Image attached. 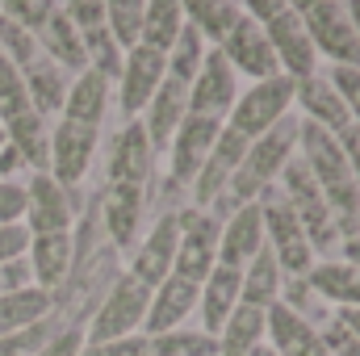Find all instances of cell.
Returning a JSON list of instances; mask_svg holds the SVG:
<instances>
[{
    "mask_svg": "<svg viewBox=\"0 0 360 356\" xmlns=\"http://www.w3.org/2000/svg\"><path fill=\"white\" fill-rule=\"evenodd\" d=\"M297 155V117H285V122H276L269 134H260V139H252L248 143V155H243V164H239V172L231 177V201L235 205H252V201H260V193H269L272 184L281 180L285 172V164Z\"/></svg>",
    "mask_w": 360,
    "mask_h": 356,
    "instance_id": "cell-1",
    "label": "cell"
},
{
    "mask_svg": "<svg viewBox=\"0 0 360 356\" xmlns=\"http://www.w3.org/2000/svg\"><path fill=\"white\" fill-rule=\"evenodd\" d=\"M260 218H264V248L272 252V260L281 265L285 276L302 281L310 268H314V248L297 222V214L289 210V201L281 197V189L272 184L269 193H260Z\"/></svg>",
    "mask_w": 360,
    "mask_h": 356,
    "instance_id": "cell-2",
    "label": "cell"
},
{
    "mask_svg": "<svg viewBox=\"0 0 360 356\" xmlns=\"http://www.w3.org/2000/svg\"><path fill=\"white\" fill-rule=\"evenodd\" d=\"M147 302L151 289L139 285L130 272L113 281V289L105 293L101 310L92 314V323L84 327V344H113V340H130L143 336V319H147Z\"/></svg>",
    "mask_w": 360,
    "mask_h": 356,
    "instance_id": "cell-3",
    "label": "cell"
},
{
    "mask_svg": "<svg viewBox=\"0 0 360 356\" xmlns=\"http://www.w3.org/2000/svg\"><path fill=\"white\" fill-rule=\"evenodd\" d=\"M293 8L314 42V55L331 59L335 68H360V38L352 17H348V4L319 0V4H293Z\"/></svg>",
    "mask_w": 360,
    "mask_h": 356,
    "instance_id": "cell-4",
    "label": "cell"
},
{
    "mask_svg": "<svg viewBox=\"0 0 360 356\" xmlns=\"http://www.w3.org/2000/svg\"><path fill=\"white\" fill-rule=\"evenodd\" d=\"M289 105H293V80L289 76H272V80H260V84L239 92V101H235V109L226 113L222 126L252 143V139L269 134L276 122L289 117Z\"/></svg>",
    "mask_w": 360,
    "mask_h": 356,
    "instance_id": "cell-5",
    "label": "cell"
},
{
    "mask_svg": "<svg viewBox=\"0 0 360 356\" xmlns=\"http://www.w3.org/2000/svg\"><path fill=\"white\" fill-rule=\"evenodd\" d=\"M276 189H281V197L289 201V210L297 214V222H302L310 248H327V243H335L331 210H327L319 184H314V177H310V168L302 164V155H293V160L285 164V172H281V184H276Z\"/></svg>",
    "mask_w": 360,
    "mask_h": 356,
    "instance_id": "cell-6",
    "label": "cell"
},
{
    "mask_svg": "<svg viewBox=\"0 0 360 356\" xmlns=\"http://www.w3.org/2000/svg\"><path fill=\"white\" fill-rule=\"evenodd\" d=\"M176 218H180V243H176L172 276L188 281V285H201L218 265V231H222V222L210 210H184Z\"/></svg>",
    "mask_w": 360,
    "mask_h": 356,
    "instance_id": "cell-7",
    "label": "cell"
},
{
    "mask_svg": "<svg viewBox=\"0 0 360 356\" xmlns=\"http://www.w3.org/2000/svg\"><path fill=\"white\" fill-rule=\"evenodd\" d=\"M72 189H63L51 172H30L25 177V231L30 235H72Z\"/></svg>",
    "mask_w": 360,
    "mask_h": 356,
    "instance_id": "cell-8",
    "label": "cell"
},
{
    "mask_svg": "<svg viewBox=\"0 0 360 356\" xmlns=\"http://www.w3.org/2000/svg\"><path fill=\"white\" fill-rule=\"evenodd\" d=\"M239 101V76L231 72V63L210 46L201 72L188 84V117H210V122H226V113Z\"/></svg>",
    "mask_w": 360,
    "mask_h": 356,
    "instance_id": "cell-9",
    "label": "cell"
},
{
    "mask_svg": "<svg viewBox=\"0 0 360 356\" xmlns=\"http://www.w3.org/2000/svg\"><path fill=\"white\" fill-rule=\"evenodd\" d=\"M218 55L231 63L235 76H248L252 84L281 76V63H276V55H272V42H269V34H264V25H256L248 13H243L239 25L226 34V42L218 46Z\"/></svg>",
    "mask_w": 360,
    "mask_h": 356,
    "instance_id": "cell-10",
    "label": "cell"
},
{
    "mask_svg": "<svg viewBox=\"0 0 360 356\" xmlns=\"http://www.w3.org/2000/svg\"><path fill=\"white\" fill-rule=\"evenodd\" d=\"M96 134H101L96 126H80V122H68V117L51 122V164H46V172L59 180L63 189L80 184L84 172L92 168Z\"/></svg>",
    "mask_w": 360,
    "mask_h": 356,
    "instance_id": "cell-11",
    "label": "cell"
},
{
    "mask_svg": "<svg viewBox=\"0 0 360 356\" xmlns=\"http://www.w3.org/2000/svg\"><path fill=\"white\" fill-rule=\"evenodd\" d=\"M168 80V55L151 51V46H130L126 59H122V76H117V96H122V109L130 117H139L147 109V101L160 92V84Z\"/></svg>",
    "mask_w": 360,
    "mask_h": 356,
    "instance_id": "cell-12",
    "label": "cell"
},
{
    "mask_svg": "<svg viewBox=\"0 0 360 356\" xmlns=\"http://www.w3.org/2000/svg\"><path fill=\"white\" fill-rule=\"evenodd\" d=\"M243 155H248V139L222 126V134H218V143H214L210 160L201 164V172H197V180H193V193H197V210H210V205H218V201L226 197V189H231V177L239 172Z\"/></svg>",
    "mask_w": 360,
    "mask_h": 356,
    "instance_id": "cell-13",
    "label": "cell"
},
{
    "mask_svg": "<svg viewBox=\"0 0 360 356\" xmlns=\"http://www.w3.org/2000/svg\"><path fill=\"white\" fill-rule=\"evenodd\" d=\"M264 34H269L272 55H276V63H281V76H289V80L314 76L319 55H314V42H310V34H306V25H302V17H297L293 4H289L276 21L264 25Z\"/></svg>",
    "mask_w": 360,
    "mask_h": 356,
    "instance_id": "cell-14",
    "label": "cell"
},
{
    "mask_svg": "<svg viewBox=\"0 0 360 356\" xmlns=\"http://www.w3.org/2000/svg\"><path fill=\"white\" fill-rule=\"evenodd\" d=\"M260 252H264V218H260V205L256 201L252 205H235V214L218 231V265L243 272Z\"/></svg>",
    "mask_w": 360,
    "mask_h": 356,
    "instance_id": "cell-15",
    "label": "cell"
},
{
    "mask_svg": "<svg viewBox=\"0 0 360 356\" xmlns=\"http://www.w3.org/2000/svg\"><path fill=\"white\" fill-rule=\"evenodd\" d=\"M176 243H180V218L176 214H164L147 231V239L139 243V252L130 260V276L139 285H147V289H155L160 281H168L172 265H176Z\"/></svg>",
    "mask_w": 360,
    "mask_h": 356,
    "instance_id": "cell-16",
    "label": "cell"
},
{
    "mask_svg": "<svg viewBox=\"0 0 360 356\" xmlns=\"http://www.w3.org/2000/svg\"><path fill=\"white\" fill-rule=\"evenodd\" d=\"M222 134V122H210V117H184L180 130L168 143V164H172V180L176 184H193L201 164L210 160L214 143Z\"/></svg>",
    "mask_w": 360,
    "mask_h": 356,
    "instance_id": "cell-17",
    "label": "cell"
},
{
    "mask_svg": "<svg viewBox=\"0 0 360 356\" xmlns=\"http://www.w3.org/2000/svg\"><path fill=\"white\" fill-rule=\"evenodd\" d=\"M264 344L276 356H327L323 336L314 331V323L297 310H289L285 302H276L264 310Z\"/></svg>",
    "mask_w": 360,
    "mask_h": 356,
    "instance_id": "cell-18",
    "label": "cell"
},
{
    "mask_svg": "<svg viewBox=\"0 0 360 356\" xmlns=\"http://www.w3.org/2000/svg\"><path fill=\"white\" fill-rule=\"evenodd\" d=\"M197 289L201 285H188L180 276H168L151 289V302H147V319H143V336H168L180 331L188 323V314L197 310Z\"/></svg>",
    "mask_w": 360,
    "mask_h": 356,
    "instance_id": "cell-19",
    "label": "cell"
},
{
    "mask_svg": "<svg viewBox=\"0 0 360 356\" xmlns=\"http://www.w3.org/2000/svg\"><path fill=\"white\" fill-rule=\"evenodd\" d=\"M239 289H243V272L222 268V265H214V272L201 281V289H197V314H201V331L205 336H218L222 323L235 314V306L243 302Z\"/></svg>",
    "mask_w": 360,
    "mask_h": 356,
    "instance_id": "cell-20",
    "label": "cell"
},
{
    "mask_svg": "<svg viewBox=\"0 0 360 356\" xmlns=\"http://www.w3.org/2000/svg\"><path fill=\"white\" fill-rule=\"evenodd\" d=\"M151 168H155V147L143 130V122H130L117 143H113V155H109V180L113 184H134L143 189L151 180Z\"/></svg>",
    "mask_w": 360,
    "mask_h": 356,
    "instance_id": "cell-21",
    "label": "cell"
},
{
    "mask_svg": "<svg viewBox=\"0 0 360 356\" xmlns=\"http://www.w3.org/2000/svg\"><path fill=\"white\" fill-rule=\"evenodd\" d=\"M76 265V243L72 235H34L30 239V252H25V268H30V281L46 293H55L68 272Z\"/></svg>",
    "mask_w": 360,
    "mask_h": 356,
    "instance_id": "cell-22",
    "label": "cell"
},
{
    "mask_svg": "<svg viewBox=\"0 0 360 356\" xmlns=\"http://www.w3.org/2000/svg\"><path fill=\"white\" fill-rule=\"evenodd\" d=\"M293 105H302V122H314L319 130H327V134H340L344 126H352V117H348V109H344V101H340V92L327 84V76H306V80H293Z\"/></svg>",
    "mask_w": 360,
    "mask_h": 356,
    "instance_id": "cell-23",
    "label": "cell"
},
{
    "mask_svg": "<svg viewBox=\"0 0 360 356\" xmlns=\"http://www.w3.org/2000/svg\"><path fill=\"white\" fill-rule=\"evenodd\" d=\"M147 122H143V130H147V139H151V147L155 151H168V143H172V134L180 130V122L188 117V84H180V80H164L160 92L147 101Z\"/></svg>",
    "mask_w": 360,
    "mask_h": 356,
    "instance_id": "cell-24",
    "label": "cell"
},
{
    "mask_svg": "<svg viewBox=\"0 0 360 356\" xmlns=\"http://www.w3.org/2000/svg\"><path fill=\"white\" fill-rule=\"evenodd\" d=\"M0 134L21 155V164L30 172H46V164H51V122L46 117H38L34 109L30 113H17V117L0 122Z\"/></svg>",
    "mask_w": 360,
    "mask_h": 356,
    "instance_id": "cell-25",
    "label": "cell"
},
{
    "mask_svg": "<svg viewBox=\"0 0 360 356\" xmlns=\"http://www.w3.org/2000/svg\"><path fill=\"white\" fill-rule=\"evenodd\" d=\"M21 80H25V96H30V109L38 113V117H55V113H63V101H68V84H72V76L63 72V68H55L46 55L42 59H34L30 68H21Z\"/></svg>",
    "mask_w": 360,
    "mask_h": 356,
    "instance_id": "cell-26",
    "label": "cell"
},
{
    "mask_svg": "<svg viewBox=\"0 0 360 356\" xmlns=\"http://www.w3.org/2000/svg\"><path fill=\"white\" fill-rule=\"evenodd\" d=\"M306 289H314V298L340 306V310H356L360 306V268L348 260H323L314 265L306 276Z\"/></svg>",
    "mask_w": 360,
    "mask_h": 356,
    "instance_id": "cell-27",
    "label": "cell"
},
{
    "mask_svg": "<svg viewBox=\"0 0 360 356\" xmlns=\"http://www.w3.org/2000/svg\"><path fill=\"white\" fill-rule=\"evenodd\" d=\"M109 89H113V84H109L105 76H96V72L84 68L80 76H72L68 101H63V113H59V117L101 130V117H105V109H109Z\"/></svg>",
    "mask_w": 360,
    "mask_h": 356,
    "instance_id": "cell-28",
    "label": "cell"
},
{
    "mask_svg": "<svg viewBox=\"0 0 360 356\" xmlns=\"http://www.w3.org/2000/svg\"><path fill=\"white\" fill-rule=\"evenodd\" d=\"M38 46H42V55L55 63V68H63L68 76H80L84 72V46H80V34H76V25L68 21V13H63V4L51 13V21L38 30Z\"/></svg>",
    "mask_w": 360,
    "mask_h": 356,
    "instance_id": "cell-29",
    "label": "cell"
},
{
    "mask_svg": "<svg viewBox=\"0 0 360 356\" xmlns=\"http://www.w3.org/2000/svg\"><path fill=\"white\" fill-rule=\"evenodd\" d=\"M55 310V293L38 289V285H25V289H13L8 298H0V340L4 336H17L25 327H38L46 323Z\"/></svg>",
    "mask_w": 360,
    "mask_h": 356,
    "instance_id": "cell-30",
    "label": "cell"
},
{
    "mask_svg": "<svg viewBox=\"0 0 360 356\" xmlns=\"http://www.w3.org/2000/svg\"><path fill=\"white\" fill-rule=\"evenodd\" d=\"M143 201L147 193L134 189V184H113L109 197H105V227H109V239L117 248H130L139 239V227H143Z\"/></svg>",
    "mask_w": 360,
    "mask_h": 356,
    "instance_id": "cell-31",
    "label": "cell"
},
{
    "mask_svg": "<svg viewBox=\"0 0 360 356\" xmlns=\"http://www.w3.org/2000/svg\"><path fill=\"white\" fill-rule=\"evenodd\" d=\"M214 344H218V356H252L264 344V310L239 302L235 314H231V319L222 323V331L214 336Z\"/></svg>",
    "mask_w": 360,
    "mask_h": 356,
    "instance_id": "cell-32",
    "label": "cell"
},
{
    "mask_svg": "<svg viewBox=\"0 0 360 356\" xmlns=\"http://www.w3.org/2000/svg\"><path fill=\"white\" fill-rule=\"evenodd\" d=\"M184 8V21L201 34V42L210 46L214 42V51L226 42V34L239 25V17H243V4H226V0H197V4H180Z\"/></svg>",
    "mask_w": 360,
    "mask_h": 356,
    "instance_id": "cell-33",
    "label": "cell"
},
{
    "mask_svg": "<svg viewBox=\"0 0 360 356\" xmlns=\"http://www.w3.org/2000/svg\"><path fill=\"white\" fill-rule=\"evenodd\" d=\"M239 298H243L248 306H260V310H269V306H276V302L285 298V272L272 260L269 248L243 268V289H239Z\"/></svg>",
    "mask_w": 360,
    "mask_h": 356,
    "instance_id": "cell-34",
    "label": "cell"
},
{
    "mask_svg": "<svg viewBox=\"0 0 360 356\" xmlns=\"http://www.w3.org/2000/svg\"><path fill=\"white\" fill-rule=\"evenodd\" d=\"M180 30H184V8L180 4H147L143 8V42L139 46H151V51L168 55L176 46Z\"/></svg>",
    "mask_w": 360,
    "mask_h": 356,
    "instance_id": "cell-35",
    "label": "cell"
},
{
    "mask_svg": "<svg viewBox=\"0 0 360 356\" xmlns=\"http://www.w3.org/2000/svg\"><path fill=\"white\" fill-rule=\"evenodd\" d=\"M80 46H84V68H89V72L105 76L109 84L122 76V59H126V51L113 42V34H109V30H92V34H80Z\"/></svg>",
    "mask_w": 360,
    "mask_h": 356,
    "instance_id": "cell-36",
    "label": "cell"
},
{
    "mask_svg": "<svg viewBox=\"0 0 360 356\" xmlns=\"http://www.w3.org/2000/svg\"><path fill=\"white\" fill-rule=\"evenodd\" d=\"M205 55H210V46H205V42H201V34L184 21L176 46L168 51V76H172V80H180V84H193V76L201 72Z\"/></svg>",
    "mask_w": 360,
    "mask_h": 356,
    "instance_id": "cell-37",
    "label": "cell"
},
{
    "mask_svg": "<svg viewBox=\"0 0 360 356\" xmlns=\"http://www.w3.org/2000/svg\"><path fill=\"white\" fill-rule=\"evenodd\" d=\"M147 344H151V356H218L214 336H205L201 327L197 331L180 327V331H168V336H147Z\"/></svg>",
    "mask_w": 360,
    "mask_h": 356,
    "instance_id": "cell-38",
    "label": "cell"
},
{
    "mask_svg": "<svg viewBox=\"0 0 360 356\" xmlns=\"http://www.w3.org/2000/svg\"><path fill=\"white\" fill-rule=\"evenodd\" d=\"M143 8L147 4H105V30L122 51L143 42Z\"/></svg>",
    "mask_w": 360,
    "mask_h": 356,
    "instance_id": "cell-39",
    "label": "cell"
},
{
    "mask_svg": "<svg viewBox=\"0 0 360 356\" xmlns=\"http://www.w3.org/2000/svg\"><path fill=\"white\" fill-rule=\"evenodd\" d=\"M17 113H30L25 80H21V72L0 55V122H8V117H17Z\"/></svg>",
    "mask_w": 360,
    "mask_h": 356,
    "instance_id": "cell-40",
    "label": "cell"
},
{
    "mask_svg": "<svg viewBox=\"0 0 360 356\" xmlns=\"http://www.w3.org/2000/svg\"><path fill=\"white\" fill-rule=\"evenodd\" d=\"M55 8H59V4H51V0H4V4H0V13H4L8 21H17L21 30H30V34H38V30L51 21Z\"/></svg>",
    "mask_w": 360,
    "mask_h": 356,
    "instance_id": "cell-41",
    "label": "cell"
},
{
    "mask_svg": "<svg viewBox=\"0 0 360 356\" xmlns=\"http://www.w3.org/2000/svg\"><path fill=\"white\" fill-rule=\"evenodd\" d=\"M327 84L340 92V101H344L348 117H352V122L360 126V68H331Z\"/></svg>",
    "mask_w": 360,
    "mask_h": 356,
    "instance_id": "cell-42",
    "label": "cell"
},
{
    "mask_svg": "<svg viewBox=\"0 0 360 356\" xmlns=\"http://www.w3.org/2000/svg\"><path fill=\"white\" fill-rule=\"evenodd\" d=\"M25 214V180H0V227L21 222Z\"/></svg>",
    "mask_w": 360,
    "mask_h": 356,
    "instance_id": "cell-43",
    "label": "cell"
},
{
    "mask_svg": "<svg viewBox=\"0 0 360 356\" xmlns=\"http://www.w3.org/2000/svg\"><path fill=\"white\" fill-rule=\"evenodd\" d=\"M30 231L25 222H13V227H0V265H13V260H25L30 252Z\"/></svg>",
    "mask_w": 360,
    "mask_h": 356,
    "instance_id": "cell-44",
    "label": "cell"
},
{
    "mask_svg": "<svg viewBox=\"0 0 360 356\" xmlns=\"http://www.w3.org/2000/svg\"><path fill=\"white\" fill-rule=\"evenodd\" d=\"M80 352H84V331L80 327H63V331H55L34 356H80Z\"/></svg>",
    "mask_w": 360,
    "mask_h": 356,
    "instance_id": "cell-45",
    "label": "cell"
},
{
    "mask_svg": "<svg viewBox=\"0 0 360 356\" xmlns=\"http://www.w3.org/2000/svg\"><path fill=\"white\" fill-rule=\"evenodd\" d=\"M63 13H68V21L76 25V34H92V30H105V4H63Z\"/></svg>",
    "mask_w": 360,
    "mask_h": 356,
    "instance_id": "cell-46",
    "label": "cell"
},
{
    "mask_svg": "<svg viewBox=\"0 0 360 356\" xmlns=\"http://www.w3.org/2000/svg\"><path fill=\"white\" fill-rule=\"evenodd\" d=\"M335 143H340V151H344V160H348V168H352V177L360 184V126H344L340 134H335Z\"/></svg>",
    "mask_w": 360,
    "mask_h": 356,
    "instance_id": "cell-47",
    "label": "cell"
},
{
    "mask_svg": "<svg viewBox=\"0 0 360 356\" xmlns=\"http://www.w3.org/2000/svg\"><path fill=\"white\" fill-rule=\"evenodd\" d=\"M25 285H34V281H30V268H25V260L0 265V298H8L13 289H25Z\"/></svg>",
    "mask_w": 360,
    "mask_h": 356,
    "instance_id": "cell-48",
    "label": "cell"
},
{
    "mask_svg": "<svg viewBox=\"0 0 360 356\" xmlns=\"http://www.w3.org/2000/svg\"><path fill=\"white\" fill-rule=\"evenodd\" d=\"M335 323H340L352 340H360V306H356V310H340V319H335Z\"/></svg>",
    "mask_w": 360,
    "mask_h": 356,
    "instance_id": "cell-49",
    "label": "cell"
},
{
    "mask_svg": "<svg viewBox=\"0 0 360 356\" xmlns=\"http://www.w3.org/2000/svg\"><path fill=\"white\" fill-rule=\"evenodd\" d=\"M344 256H348V265H356V268H360V235L344 239Z\"/></svg>",
    "mask_w": 360,
    "mask_h": 356,
    "instance_id": "cell-50",
    "label": "cell"
},
{
    "mask_svg": "<svg viewBox=\"0 0 360 356\" xmlns=\"http://www.w3.org/2000/svg\"><path fill=\"white\" fill-rule=\"evenodd\" d=\"M348 17H352V25H356V38H360V4H348Z\"/></svg>",
    "mask_w": 360,
    "mask_h": 356,
    "instance_id": "cell-51",
    "label": "cell"
},
{
    "mask_svg": "<svg viewBox=\"0 0 360 356\" xmlns=\"http://www.w3.org/2000/svg\"><path fill=\"white\" fill-rule=\"evenodd\" d=\"M252 356H276V352H272L269 344H260V348H256V352H252Z\"/></svg>",
    "mask_w": 360,
    "mask_h": 356,
    "instance_id": "cell-52",
    "label": "cell"
}]
</instances>
